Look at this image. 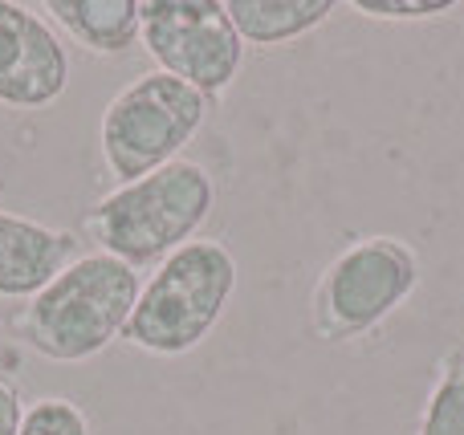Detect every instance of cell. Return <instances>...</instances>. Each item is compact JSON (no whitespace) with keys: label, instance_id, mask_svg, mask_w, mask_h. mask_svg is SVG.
<instances>
[{"label":"cell","instance_id":"obj_1","mask_svg":"<svg viewBox=\"0 0 464 435\" xmlns=\"http://www.w3.org/2000/svg\"><path fill=\"white\" fill-rule=\"evenodd\" d=\"M143 273L106 252H82L16 314L21 342L45 363H90L122 342Z\"/></svg>","mask_w":464,"mask_h":435},{"label":"cell","instance_id":"obj_2","mask_svg":"<svg viewBox=\"0 0 464 435\" xmlns=\"http://www.w3.org/2000/svg\"><path fill=\"white\" fill-rule=\"evenodd\" d=\"M217 208V179L204 163L176 159L135 184H119L86 212L82 232L98 252L130 269H155L196 241Z\"/></svg>","mask_w":464,"mask_h":435},{"label":"cell","instance_id":"obj_3","mask_svg":"<svg viewBox=\"0 0 464 435\" xmlns=\"http://www.w3.org/2000/svg\"><path fill=\"white\" fill-rule=\"evenodd\" d=\"M240 269L225 241L196 236L147 273L122 342L151 358L192 355L220 326Z\"/></svg>","mask_w":464,"mask_h":435},{"label":"cell","instance_id":"obj_4","mask_svg":"<svg viewBox=\"0 0 464 435\" xmlns=\"http://www.w3.org/2000/svg\"><path fill=\"white\" fill-rule=\"evenodd\" d=\"M212 102L188 81L163 70L130 78L106 102L98 122V147L114 184H135L168 163L184 159L188 143L208 122Z\"/></svg>","mask_w":464,"mask_h":435},{"label":"cell","instance_id":"obj_5","mask_svg":"<svg viewBox=\"0 0 464 435\" xmlns=\"http://www.w3.org/2000/svg\"><path fill=\"white\" fill-rule=\"evenodd\" d=\"M420 285V257L400 236L346 244L310 293V322L322 342H354L383 326Z\"/></svg>","mask_w":464,"mask_h":435},{"label":"cell","instance_id":"obj_6","mask_svg":"<svg viewBox=\"0 0 464 435\" xmlns=\"http://www.w3.org/2000/svg\"><path fill=\"white\" fill-rule=\"evenodd\" d=\"M139 45L155 70L188 81L212 106L245 65V41L225 0H139Z\"/></svg>","mask_w":464,"mask_h":435},{"label":"cell","instance_id":"obj_7","mask_svg":"<svg viewBox=\"0 0 464 435\" xmlns=\"http://www.w3.org/2000/svg\"><path fill=\"white\" fill-rule=\"evenodd\" d=\"M70 86V49L29 5L0 0V106L45 110Z\"/></svg>","mask_w":464,"mask_h":435},{"label":"cell","instance_id":"obj_8","mask_svg":"<svg viewBox=\"0 0 464 435\" xmlns=\"http://www.w3.org/2000/svg\"><path fill=\"white\" fill-rule=\"evenodd\" d=\"M82 257V236L0 208V298L29 301Z\"/></svg>","mask_w":464,"mask_h":435},{"label":"cell","instance_id":"obj_9","mask_svg":"<svg viewBox=\"0 0 464 435\" xmlns=\"http://www.w3.org/2000/svg\"><path fill=\"white\" fill-rule=\"evenodd\" d=\"M41 13L90 57H127L139 45V0H45Z\"/></svg>","mask_w":464,"mask_h":435},{"label":"cell","instance_id":"obj_10","mask_svg":"<svg viewBox=\"0 0 464 435\" xmlns=\"http://www.w3.org/2000/svg\"><path fill=\"white\" fill-rule=\"evenodd\" d=\"M225 8L245 45L277 49L322 29L334 13V0H225Z\"/></svg>","mask_w":464,"mask_h":435},{"label":"cell","instance_id":"obj_11","mask_svg":"<svg viewBox=\"0 0 464 435\" xmlns=\"http://www.w3.org/2000/svg\"><path fill=\"white\" fill-rule=\"evenodd\" d=\"M416 435H464V350L449 355V363L440 366Z\"/></svg>","mask_w":464,"mask_h":435},{"label":"cell","instance_id":"obj_12","mask_svg":"<svg viewBox=\"0 0 464 435\" xmlns=\"http://www.w3.org/2000/svg\"><path fill=\"white\" fill-rule=\"evenodd\" d=\"M21 435H94V428H90V415L73 399L45 395L24 407Z\"/></svg>","mask_w":464,"mask_h":435},{"label":"cell","instance_id":"obj_13","mask_svg":"<svg viewBox=\"0 0 464 435\" xmlns=\"http://www.w3.org/2000/svg\"><path fill=\"white\" fill-rule=\"evenodd\" d=\"M452 0H359L354 13L371 21H432V16L452 13Z\"/></svg>","mask_w":464,"mask_h":435},{"label":"cell","instance_id":"obj_14","mask_svg":"<svg viewBox=\"0 0 464 435\" xmlns=\"http://www.w3.org/2000/svg\"><path fill=\"white\" fill-rule=\"evenodd\" d=\"M24 395L8 374H0V435H21V423H24Z\"/></svg>","mask_w":464,"mask_h":435}]
</instances>
